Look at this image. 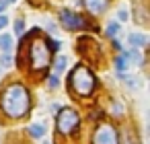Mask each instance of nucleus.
Listing matches in <instances>:
<instances>
[{"label":"nucleus","instance_id":"1","mask_svg":"<svg viewBox=\"0 0 150 144\" xmlns=\"http://www.w3.org/2000/svg\"><path fill=\"white\" fill-rule=\"evenodd\" d=\"M0 105L2 111L8 117H23L29 111V93L21 82H13L4 89L2 97H0Z\"/></svg>","mask_w":150,"mask_h":144},{"label":"nucleus","instance_id":"2","mask_svg":"<svg viewBox=\"0 0 150 144\" xmlns=\"http://www.w3.org/2000/svg\"><path fill=\"white\" fill-rule=\"evenodd\" d=\"M33 41L29 45V54H31V66L33 70H43L50 64V43L39 35L37 29H33Z\"/></svg>","mask_w":150,"mask_h":144},{"label":"nucleus","instance_id":"3","mask_svg":"<svg viewBox=\"0 0 150 144\" xmlns=\"http://www.w3.org/2000/svg\"><path fill=\"white\" fill-rule=\"evenodd\" d=\"M70 84H72V89H74L76 95L86 97V95H91L93 89H95V76L91 74V70H88L86 66H78V68H74L72 74H70Z\"/></svg>","mask_w":150,"mask_h":144},{"label":"nucleus","instance_id":"4","mask_svg":"<svg viewBox=\"0 0 150 144\" xmlns=\"http://www.w3.org/2000/svg\"><path fill=\"white\" fill-rule=\"evenodd\" d=\"M78 128V113L74 109H62L58 113V130L60 134H72Z\"/></svg>","mask_w":150,"mask_h":144},{"label":"nucleus","instance_id":"5","mask_svg":"<svg viewBox=\"0 0 150 144\" xmlns=\"http://www.w3.org/2000/svg\"><path fill=\"white\" fill-rule=\"evenodd\" d=\"M60 25H62L64 29H68V31H78V29H82L86 23H84V19H82L80 15H76L74 11L62 9V11H60Z\"/></svg>","mask_w":150,"mask_h":144},{"label":"nucleus","instance_id":"6","mask_svg":"<svg viewBox=\"0 0 150 144\" xmlns=\"http://www.w3.org/2000/svg\"><path fill=\"white\" fill-rule=\"evenodd\" d=\"M93 144H117V134H115V128H113L111 123H101V126L95 130Z\"/></svg>","mask_w":150,"mask_h":144},{"label":"nucleus","instance_id":"7","mask_svg":"<svg viewBox=\"0 0 150 144\" xmlns=\"http://www.w3.org/2000/svg\"><path fill=\"white\" fill-rule=\"evenodd\" d=\"M107 2L109 0H84V6L91 11V13H103L105 9H107Z\"/></svg>","mask_w":150,"mask_h":144},{"label":"nucleus","instance_id":"8","mask_svg":"<svg viewBox=\"0 0 150 144\" xmlns=\"http://www.w3.org/2000/svg\"><path fill=\"white\" fill-rule=\"evenodd\" d=\"M127 43L132 48H144L148 43V37L142 35V33H132V35H127Z\"/></svg>","mask_w":150,"mask_h":144},{"label":"nucleus","instance_id":"9","mask_svg":"<svg viewBox=\"0 0 150 144\" xmlns=\"http://www.w3.org/2000/svg\"><path fill=\"white\" fill-rule=\"evenodd\" d=\"M129 66H132V64L127 62V58H125L123 54H119V56L115 58V72H117V74H125V72L129 70Z\"/></svg>","mask_w":150,"mask_h":144},{"label":"nucleus","instance_id":"10","mask_svg":"<svg viewBox=\"0 0 150 144\" xmlns=\"http://www.w3.org/2000/svg\"><path fill=\"white\" fill-rule=\"evenodd\" d=\"M123 56L127 58L129 64H142V62H144V58H142V54L138 52V48H132V50L123 52Z\"/></svg>","mask_w":150,"mask_h":144},{"label":"nucleus","instance_id":"11","mask_svg":"<svg viewBox=\"0 0 150 144\" xmlns=\"http://www.w3.org/2000/svg\"><path fill=\"white\" fill-rule=\"evenodd\" d=\"M66 66H68V58L58 56V58H56V62H54V72H56V74H62V72L66 70Z\"/></svg>","mask_w":150,"mask_h":144},{"label":"nucleus","instance_id":"12","mask_svg":"<svg viewBox=\"0 0 150 144\" xmlns=\"http://www.w3.org/2000/svg\"><path fill=\"white\" fill-rule=\"evenodd\" d=\"M29 134L33 138H43L45 136V126L43 123H33V126H29Z\"/></svg>","mask_w":150,"mask_h":144},{"label":"nucleus","instance_id":"13","mask_svg":"<svg viewBox=\"0 0 150 144\" xmlns=\"http://www.w3.org/2000/svg\"><path fill=\"white\" fill-rule=\"evenodd\" d=\"M11 48H13V37L8 33H2V35H0V50H2V52H11Z\"/></svg>","mask_w":150,"mask_h":144},{"label":"nucleus","instance_id":"14","mask_svg":"<svg viewBox=\"0 0 150 144\" xmlns=\"http://www.w3.org/2000/svg\"><path fill=\"white\" fill-rule=\"evenodd\" d=\"M119 29H121V23H117V21H111L109 25H107V37H115L117 33H119Z\"/></svg>","mask_w":150,"mask_h":144},{"label":"nucleus","instance_id":"15","mask_svg":"<svg viewBox=\"0 0 150 144\" xmlns=\"http://www.w3.org/2000/svg\"><path fill=\"white\" fill-rule=\"evenodd\" d=\"M11 62H13L11 52H2V58H0V66H2V68H8V66H11Z\"/></svg>","mask_w":150,"mask_h":144},{"label":"nucleus","instance_id":"16","mask_svg":"<svg viewBox=\"0 0 150 144\" xmlns=\"http://www.w3.org/2000/svg\"><path fill=\"white\" fill-rule=\"evenodd\" d=\"M47 87H50V89H58V87H60V80H58V74H52V76L47 78Z\"/></svg>","mask_w":150,"mask_h":144},{"label":"nucleus","instance_id":"17","mask_svg":"<svg viewBox=\"0 0 150 144\" xmlns=\"http://www.w3.org/2000/svg\"><path fill=\"white\" fill-rule=\"evenodd\" d=\"M23 31H25V21L19 19V21L15 23V33H17V35H23Z\"/></svg>","mask_w":150,"mask_h":144},{"label":"nucleus","instance_id":"18","mask_svg":"<svg viewBox=\"0 0 150 144\" xmlns=\"http://www.w3.org/2000/svg\"><path fill=\"white\" fill-rule=\"evenodd\" d=\"M117 17H119V23H125L127 21V11L125 9H119L117 11Z\"/></svg>","mask_w":150,"mask_h":144},{"label":"nucleus","instance_id":"19","mask_svg":"<svg viewBox=\"0 0 150 144\" xmlns=\"http://www.w3.org/2000/svg\"><path fill=\"white\" fill-rule=\"evenodd\" d=\"M123 144H136V138H132L129 132H123Z\"/></svg>","mask_w":150,"mask_h":144},{"label":"nucleus","instance_id":"20","mask_svg":"<svg viewBox=\"0 0 150 144\" xmlns=\"http://www.w3.org/2000/svg\"><path fill=\"white\" fill-rule=\"evenodd\" d=\"M6 25H8V17L2 13V15H0V29H4Z\"/></svg>","mask_w":150,"mask_h":144},{"label":"nucleus","instance_id":"21","mask_svg":"<svg viewBox=\"0 0 150 144\" xmlns=\"http://www.w3.org/2000/svg\"><path fill=\"white\" fill-rule=\"evenodd\" d=\"M45 29H47L50 33H56V31H58V25H56V23H47V25H45Z\"/></svg>","mask_w":150,"mask_h":144},{"label":"nucleus","instance_id":"22","mask_svg":"<svg viewBox=\"0 0 150 144\" xmlns=\"http://www.w3.org/2000/svg\"><path fill=\"white\" fill-rule=\"evenodd\" d=\"M6 6H8V4L4 2V0H0V13H4V11H6Z\"/></svg>","mask_w":150,"mask_h":144},{"label":"nucleus","instance_id":"23","mask_svg":"<svg viewBox=\"0 0 150 144\" xmlns=\"http://www.w3.org/2000/svg\"><path fill=\"white\" fill-rule=\"evenodd\" d=\"M113 111H115V113H121V105H119V103H113Z\"/></svg>","mask_w":150,"mask_h":144},{"label":"nucleus","instance_id":"24","mask_svg":"<svg viewBox=\"0 0 150 144\" xmlns=\"http://www.w3.org/2000/svg\"><path fill=\"white\" fill-rule=\"evenodd\" d=\"M4 2H6V4H13V2H17V0H4Z\"/></svg>","mask_w":150,"mask_h":144},{"label":"nucleus","instance_id":"25","mask_svg":"<svg viewBox=\"0 0 150 144\" xmlns=\"http://www.w3.org/2000/svg\"><path fill=\"white\" fill-rule=\"evenodd\" d=\"M0 74H2V68H0Z\"/></svg>","mask_w":150,"mask_h":144}]
</instances>
